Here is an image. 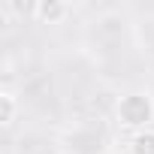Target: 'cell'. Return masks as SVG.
Here are the masks:
<instances>
[{"label": "cell", "instance_id": "obj_1", "mask_svg": "<svg viewBox=\"0 0 154 154\" xmlns=\"http://www.w3.org/2000/svg\"><path fill=\"white\" fill-rule=\"evenodd\" d=\"M115 121L124 130H133V133L151 127V121H154V97H151V91L136 88V91L121 94L118 103H115Z\"/></svg>", "mask_w": 154, "mask_h": 154}, {"label": "cell", "instance_id": "obj_2", "mask_svg": "<svg viewBox=\"0 0 154 154\" xmlns=\"http://www.w3.org/2000/svg\"><path fill=\"white\" fill-rule=\"evenodd\" d=\"M30 15L39 24H60L69 15V3H63V0H36L30 6Z\"/></svg>", "mask_w": 154, "mask_h": 154}, {"label": "cell", "instance_id": "obj_3", "mask_svg": "<svg viewBox=\"0 0 154 154\" xmlns=\"http://www.w3.org/2000/svg\"><path fill=\"white\" fill-rule=\"evenodd\" d=\"M130 154H154V127L136 130L130 136Z\"/></svg>", "mask_w": 154, "mask_h": 154}, {"label": "cell", "instance_id": "obj_4", "mask_svg": "<svg viewBox=\"0 0 154 154\" xmlns=\"http://www.w3.org/2000/svg\"><path fill=\"white\" fill-rule=\"evenodd\" d=\"M18 118V97L12 91H0V124L9 127Z\"/></svg>", "mask_w": 154, "mask_h": 154}]
</instances>
